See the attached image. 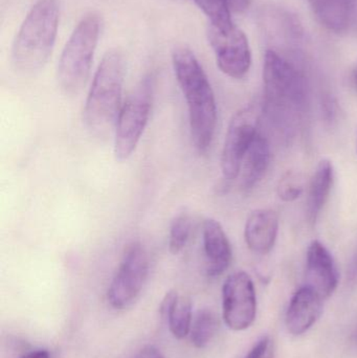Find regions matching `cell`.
Masks as SVG:
<instances>
[{
  "mask_svg": "<svg viewBox=\"0 0 357 358\" xmlns=\"http://www.w3.org/2000/svg\"><path fill=\"white\" fill-rule=\"evenodd\" d=\"M262 109L285 138L295 134L308 106V85L304 73L286 57L268 50L263 66Z\"/></svg>",
  "mask_w": 357,
  "mask_h": 358,
  "instance_id": "1",
  "label": "cell"
},
{
  "mask_svg": "<svg viewBox=\"0 0 357 358\" xmlns=\"http://www.w3.org/2000/svg\"><path fill=\"white\" fill-rule=\"evenodd\" d=\"M174 73L186 99L193 145L198 152L209 150L217 124L215 94L205 69L190 48L178 46L172 52Z\"/></svg>",
  "mask_w": 357,
  "mask_h": 358,
  "instance_id": "2",
  "label": "cell"
},
{
  "mask_svg": "<svg viewBox=\"0 0 357 358\" xmlns=\"http://www.w3.org/2000/svg\"><path fill=\"white\" fill-rule=\"evenodd\" d=\"M125 73L123 52L117 50L107 52L96 69L84 108V123L96 138L108 134L117 124Z\"/></svg>",
  "mask_w": 357,
  "mask_h": 358,
  "instance_id": "3",
  "label": "cell"
},
{
  "mask_svg": "<svg viewBox=\"0 0 357 358\" xmlns=\"http://www.w3.org/2000/svg\"><path fill=\"white\" fill-rule=\"evenodd\" d=\"M59 25L57 0H38L25 17L12 48L15 69L33 75L43 69L52 55Z\"/></svg>",
  "mask_w": 357,
  "mask_h": 358,
  "instance_id": "4",
  "label": "cell"
},
{
  "mask_svg": "<svg viewBox=\"0 0 357 358\" xmlns=\"http://www.w3.org/2000/svg\"><path fill=\"white\" fill-rule=\"evenodd\" d=\"M98 15H86L71 34L58 64V81L68 94L81 92L89 78L100 36Z\"/></svg>",
  "mask_w": 357,
  "mask_h": 358,
  "instance_id": "5",
  "label": "cell"
},
{
  "mask_svg": "<svg viewBox=\"0 0 357 358\" xmlns=\"http://www.w3.org/2000/svg\"><path fill=\"white\" fill-rule=\"evenodd\" d=\"M154 78L147 76L122 105L115 124V152L117 162L130 159L144 134L152 110Z\"/></svg>",
  "mask_w": 357,
  "mask_h": 358,
  "instance_id": "6",
  "label": "cell"
},
{
  "mask_svg": "<svg viewBox=\"0 0 357 358\" xmlns=\"http://www.w3.org/2000/svg\"><path fill=\"white\" fill-rule=\"evenodd\" d=\"M262 115V103L256 102L240 109L231 120L221 153L222 174L226 180L240 174L245 155L259 134Z\"/></svg>",
  "mask_w": 357,
  "mask_h": 358,
  "instance_id": "7",
  "label": "cell"
},
{
  "mask_svg": "<svg viewBox=\"0 0 357 358\" xmlns=\"http://www.w3.org/2000/svg\"><path fill=\"white\" fill-rule=\"evenodd\" d=\"M149 266L148 252L142 243L132 242L126 248L107 292L113 308L123 310L138 300L148 278Z\"/></svg>",
  "mask_w": 357,
  "mask_h": 358,
  "instance_id": "8",
  "label": "cell"
},
{
  "mask_svg": "<svg viewBox=\"0 0 357 358\" xmlns=\"http://www.w3.org/2000/svg\"><path fill=\"white\" fill-rule=\"evenodd\" d=\"M222 313L224 323L234 331H243L253 325L257 296L249 273L237 271L228 275L222 287Z\"/></svg>",
  "mask_w": 357,
  "mask_h": 358,
  "instance_id": "9",
  "label": "cell"
},
{
  "mask_svg": "<svg viewBox=\"0 0 357 358\" xmlns=\"http://www.w3.org/2000/svg\"><path fill=\"white\" fill-rule=\"evenodd\" d=\"M207 39L222 73L234 79L247 76L252 64L251 48L240 29L234 25L228 29H219L210 25Z\"/></svg>",
  "mask_w": 357,
  "mask_h": 358,
  "instance_id": "10",
  "label": "cell"
},
{
  "mask_svg": "<svg viewBox=\"0 0 357 358\" xmlns=\"http://www.w3.org/2000/svg\"><path fill=\"white\" fill-rule=\"evenodd\" d=\"M306 280V285L324 300L333 296L339 285V271L335 259L319 240H314L307 250Z\"/></svg>",
  "mask_w": 357,
  "mask_h": 358,
  "instance_id": "11",
  "label": "cell"
},
{
  "mask_svg": "<svg viewBox=\"0 0 357 358\" xmlns=\"http://www.w3.org/2000/svg\"><path fill=\"white\" fill-rule=\"evenodd\" d=\"M203 243L207 275L212 278L222 275L232 262L233 252L224 227L215 219L203 222Z\"/></svg>",
  "mask_w": 357,
  "mask_h": 358,
  "instance_id": "12",
  "label": "cell"
},
{
  "mask_svg": "<svg viewBox=\"0 0 357 358\" xmlns=\"http://www.w3.org/2000/svg\"><path fill=\"white\" fill-rule=\"evenodd\" d=\"M323 301L309 286L300 288L289 303L286 311V326L293 336L307 332L320 319L323 313Z\"/></svg>",
  "mask_w": 357,
  "mask_h": 358,
  "instance_id": "13",
  "label": "cell"
},
{
  "mask_svg": "<svg viewBox=\"0 0 357 358\" xmlns=\"http://www.w3.org/2000/svg\"><path fill=\"white\" fill-rule=\"evenodd\" d=\"M279 233V216L274 210H254L245 227L247 248L258 255H268L274 248Z\"/></svg>",
  "mask_w": 357,
  "mask_h": 358,
  "instance_id": "14",
  "label": "cell"
},
{
  "mask_svg": "<svg viewBox=\"0 0 357 358\" xmlns=\"http://www.w3.org/2000/svg\"><path fill=\"white\" fill-rule=\"evenodd\" d=\"M312 13L321 25L333 31L343 33L352 24L356 14V0H307Z\"/></svg>",
  "mask_w": 357,
  "mask_h": 358,
  "instance_id": "15",
  "label": "cell"
},
{
  "mask_svg": "<svg viewBox=\"0 0 357 358\" xmlns=\"http://www.w3.org/2000/svg\"><path fill=\"white\" fill-rule=\"evenodd\" d=\"M161 315L174 338L182 340L190 334L193 323L192 302L175 290L167 292L161 304Z\"/></svg>",
  "mask_w": 357,
  "mask_h": 358,
  "instance_id": "16",
  "label": "cell"
},
{
  "mask_svg": "<svg viewBox=\"0 0 357 358\" xmlns=\"http://www.w3.org/2000/svg\"><path fill=\"white\" fill-rule=\"evenodd\" d=\"M335 182V170L333 164L328 159H323L319 163L314 176L310 180L307 197L308 222L312 225L316 224L320 217L321 212L325 204L328 201Z\"/></svg>",
  "mask_w": 357,
  "mask_h": 358,
  "instance_id": "17",
  "label": "cell"
},
{
  "mask_svg": "<svg viewBox=\"0 0 357 358\" xmlns=\"http://www.w3.org/2000/svg\"><path fill=\"white\" fill-rule=\"evenodd\" d=\"M272 152L268 138L258 134L245 155L241 166V187L245 191L253 189L265 176L270 167Z\"/></svg>",
  "mask_w": 357,
  "mask_h": 358,
  "instance_id": "18",
  "label": "cell"
},
{
  "mask_svg": "<svg viewBox=\"0 0 357 358\" xmlns=\"http://www.w3.org/2000/svg\"><path fill=\"white\" fill-rule=\"evenodd\" d=\"M211 21L212 27L228 29L234 27L232 15L242 13L251 3V0H193Z\"/></svg>",
  "mask_w": 357,
  "mask_h": 358,
  "instance_id": "19",
  "label": "cell"
},
{
  "mask_svg": "<svg viewBox=\"0 0 357 358\" xmlns=\"http://www.w3.org/2000/svg\"><path fill=\"white\" fill-rule=\"evenodd\" d=\"M219 327L217 315L210 309H201L193 319L191 342L196 348L203 349L212 342Z\"/></svg>",
  "mask_w": 357,
  "mask_h": 358,
  "instance_id": "20",
  "label": "cell"
},
{
  "mask_svg": "<svg viewBox=\"0 0 357 358\" xmlns=\"http://www.w3.org/2000/svg\"><path fill=\"white\" fill-rule=\"evenodd\" d=\"M191 234V219L187 214H180L173 219L170 227L169 250L178 255L188 243Z\"/></svg>",
  "mask_w": 357,
  "mask_h": 358,
  "instance_id": "21",
  "label": "cell"
},
{
  "mask_svg": "<svg viewBox=\"0 0 357 358\" xmlns=\"http://www.w3.org/2000/svg\"><path fill=\"white\" fill-rule=\"evenodd\" d=\"M277 191H278L279 197L283 201H295L303 193L301 178L295 172H287L279 181Z\"/></svg>",
  "mask_w": 357,
  "mask_h": 358,
  "instance_id": "22",
  "label": "cell"
},
{
  "mask_svg": "<svg viewBox=\"0 0 357 358\" xmlns=\"http://www.w3.org/2000/svg\"><path fill=\"white\" fill-rule=\"evenodd\" d=\"M136 358H166L163 353L154 346H147L140 351Z\"/></svg>",
  "mask_w": 357,
  "mask_h": 358,
  "instance_id": "23",
  "label": "cell"
},
{
  "mask_svg": "<svg viewBox=\"0 0 357 358\" xmlns=\"http://www.w3.org/2000/svg\"><path fill=\"white\" fill-rule=\"evenodd\" d=\"M19 358H52V357H50V351L45 350V349H37V350L24 353Z\"/></svg>",
  "mask_w": 357,
  "mask_h": 358,
  "instance_id": "24",
  "label": "cell"
},
{
  "mask_svg": "<svg viewBox=\"0 0 357 358\" xmlns=\"http://www.w3.org/2000/svg\"><path fill=\"white\" fill-rule=\"evenodd\" d=\"M351 277L352 279L357 280V255L351 265Z\"/></svg>",
  "mask_w": 357,
  "mask_h": 358,
  "instance_id": "25",
  "label": "cell"
},
{
  "mask_svg": "<svg viewBox=\"0 0 357 358\" xmlns=\"http://www.w3.org/2000/svg\"><path fill=\"white\" fill-rule=\"evenodd\" d=\"M245 358H257V349H256L255 346L249 351V355H247Z\"/></svg>",
  "mask_w": 357,
  "mask_h": 358,
  "instance_id": "26",
  "label": "cell"
},
{
  "mask_svg": "<svg viewBox=\"0 0 357 358\" xmlns=\"http://www.w3.org/2000/svg\"><path fill=\"white\" fill-rule=\"evenodd\" d=\"M354 85H356V87L357 88V69H356V71H354Z\"/></svg>",
  "mask_w": 357,
  "mask_h": 358,
  "instance_id": "27",
  "label": "cell"
},
{
  "mask_svg": "<svg viewBox=\"0 0 357 358\" xmlns=\"http://www.w3.org/2000/svg\"><path fill=\"white\" fill-rule=\"evenodd\" d=\"M356 149H357V141H356Z\"/></svg>",
  "mask_w": 357,
  "mask_h": 358,
  "instance_id": "28",
  "label": "cell"
},
{
  "mask_svg": "<svg viewBox=\"0 0 357 358\" xmlns=\"http://www.w3.org/2000/svg\"><path fill=\"white\" fill-rule=\"evenodd\" d=\"M356 341H357V334H356Z\"/></svg>",
  "mask_w": 357,
  "mask_h": 358,
  "instance_id": "29",
  "label": "cell"
}]
</instances>
